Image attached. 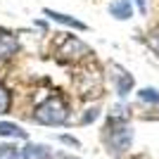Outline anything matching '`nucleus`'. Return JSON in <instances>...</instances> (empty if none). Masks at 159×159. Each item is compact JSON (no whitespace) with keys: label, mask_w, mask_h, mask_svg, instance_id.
Here are the masks:
<instances>
[{"label":"nucleus","mask_w":159,"mask_h":159,"mask_svg":"<svg viewBox=\"0 0 159 159\" xmlns=\"http://www.w3.org/2000/svg\"><path fill=\"white\" fill-rule=\"evenodd\" d=\"M33 119L38 124H45V126H62L69 119V102L60 95H52V98L43 100L36 112H33Z\"/></svg>","instance_id":"f257e3e1"},{"label":"nucleus","mask_w":159,"mask_h":159,"mask_svg":"<svg viewBox=\"0 0 159 159\" xmlns=\"http://www.w3.org/2000/svg\"><path fill=\"white\" fill-rule=\"evenodd\" d=\"M19 52V38L7 29H0V62L12 60Z\"/></svg>","instance_id":"f03ea898"},{"label":"nucleus","mask_w":159,"mask_h":159,"mask_svg":"<svg viewBox=\"0 0 159 159\" xmlns=\"http://www.w3.org/2000/svg\"><path fill=\"white\" fill-rule=\"evenodd\" d=\"M43 14H45L50 21H57V24L69 26V29H74V31H86V29H88L81 19H76V17H71V14H64V12H57V10H50V7H45Z\"/></svg>","instance_id":"7ed1b4c3"},{"label":"nucleus","mask_w":159,"mask_h":159,"mask_svg":"<svg viewBox=\"0 0 159 159\" xmlns=\"http://www.w3.org/2000/svg\"><path fill=\"white\" fill-rule=\"evenodd\" d=\"M112 79H114V88H116V95H119V98H126V95L133 90V83H135V81H133V76L126 71V69L114 66Z\"/></svg>","instance_id":"20e7f679"},{"label":"nucleus","mask_w":159,"mask_h":159,"mask_svg":"<svg viewBox=\"0 0 159 159\" xmlns=\"http://www.w3.org/2000/svg\"><path fill=\"white\" fill-rule=\"evenodd\" d=\"M109 145L114 147V150H126L128 145H131V140H133V131L126 126H121V128H114V131H109Z\"/></svg>","instance_id":"39448f33"},{"label":"nucleus","mask_w":159,"mask_h":159,"mask_svg":"<svg viewBox=\"0 0 159 159\" xmlns=\"http://www.w3.org/2000/svg\"><path fill=\"white\" fill-rule=\"evenodd\" d=\"M109 14L119 21H126L133 17V0H112L109 2Z\"/></svg>","instance_id":"423d86ee"},{"label":"nucleus","mask_w":159,"mask_h":159,"mask_svg":"<svg viewBox=\"0 0 159 159\" xmlns=\"http://www.w3.org/2000/svg\"><path fill=\"white\" fill-rule=\"evenodd\" d=\"M21 159H52V150L48 145L29 143V145L21 150Z\"/></svg>","instance_id":"0eeeda50"},{"label":"nucleus","mask_w":159,"mask_h":159,"mask_svg":"<svg viewBox=\"0 0 159 159\" xmlns=\"http://www.w3.org/2000/svg\"><path fill=\"white\" fill-rule=\"evenodd\" d=\"M62 55H69V57H83V55H90V48H86L79 38L69 36V38L64 40V45H62Z\"/></svg>","instance_id":"6e6552de"},{"label":"nucleus","mask_w":159,"mask_h":159,"mask_svg":"<svg viewBox=\"0 0 159 159\" xmlns=\"http://www.w3.org/2000/svg\"><path fill=\"white\" fill-rule=\"evenodd\" d=\"M0 135L2 138H19L24 140L26 138V131L21 126H17V124H12V121H0Z\"/></svg>","instance_id":"1a4fd4ad"},{"label":"nucleus","mask_w":159,"mask_h":159,"mask_svg":"<svg viewBox=\"0 0 159 159\" xmlns=\"http://www.w3.org/2000/svg\"><path fill=\"white\" fill-rule=\"evenodd\" d=\"M138 98L143 102H150V105H159V90L157 88H143V90H138Z\"/></svg>","instance_id":"9d476101"},{"label":"nucleus","mask_w":159,"mask_h":159,"mask_svg":"<svg viewBox=\"0 0 159 159\" xmlns=\"http://www.w3.org/2000/svg\"><path fill=\"white\" fill-rule=\"evenodd\" d=\"M10 107H12V93L0 83V114H7Z\"/></svg>","instance_id":"9b49d317"},{"label":"nucleus","mask_w":159,"mask_h":159,"mask_svg":"<svg viewBox=\"0 0 159 159\" xmlns=\"http://www.w3.org/2000/svg\"><path fill=\"white\" fill-rule=\"evenodd\" d=\"M0 159H21V152L14 145H0Z\"/></svg>","instance_id":"f8f14e48"},{"label":"nucleus","mask_w":159,"mask_h":159,"mask_svg":"<svg viewBox=\"0 0 159 159\" xmlns=\"http://www.w3.org/2000/svg\"><path fill=\"white\" fill-rule=\"evenodd\" d=\"M98 116H100V109H98V107H90V109H86V114H83L81 124H90V121H95Z\"/></svg>","instance_id":"ddd939ff"},{"label":"nucleus","mask_w":159,"mask_h":159,"mask_svg":"<svg viewBox=\"0 0 159 159\" xmlns=\"http://www.w3.org/2000/svg\"><path fill=\"white\" fill-rule=\"evenodd\" d=\"M60 140L64 143V145H71V147H79V140L71 138V135H60Z\"/></svg>","instance_id":"4468645a"},{"label":"nucleus","mask_w":159,"mask_h":159,"mask_svg":"<svg viewBox=\"0 0 159 159\" xmlns=\"http://www.w3.org/2000/svg\"><path fill=\"white\" fill-rule=\"evenodd\" d=\"M133 2L138 5V10H140V12H143V14L147 12V0H133Z\"/></svg>","instance_id":"2eb2a0df"}]
</instances>
